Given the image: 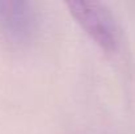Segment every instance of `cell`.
<instances>
[{
    "instance_id": "cell-1",
    "label": "cell",
    "mask_w": 135,
    "mask_h": 134,
    "mask_svg": "<svg viewBox=\"0 0 135 134\" xmlns=\"http://www.w3.org/2000/svg\"><path fill=\"white\" fill-rule=\"evenodd\" d=\"M74 19L98 44L104 51L114 54L118 51L122 33L112 11L101 1L72 0L67 1Z\"/></svg>"
},
{
    "instance_id": "cell-2",
    "label": "cell",
    "mask_w": 135,
    "mask_h": 134,
    "mask_svg": "<svg viewBox=\"0 0 135 134\" xmlns=\"http://www.w3.org/2000/svg\"><path fill=\"white\" fill-rule=\"evenodd\" d=\"M0 30L12 44L29 42L36 30L33 4L21 0H0Z\"/></svg>"
}]
</instances>
